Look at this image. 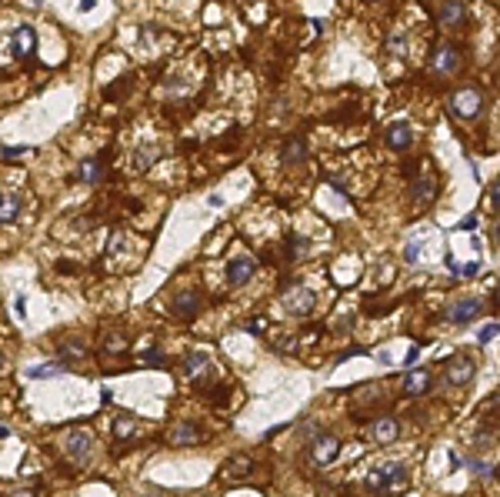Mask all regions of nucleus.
<instances>
[{"label": "nucleus", "instance_id": "nucleus-6", "mask_svg": "<svg viewBox=\"0 0 500 497\" xmlns=\"http://www.w3.org/2000/svg\"><path fill=\"white\" fill-rule=\"evenodd\" d=\"M200 310H204V294L200 291H184V294H177V301L170 304V314L177 320H193Z\"/></svg>", "mask_w": 500, "mask_h": 497}, {"label": "nucleus", "instance_id": "nucleus-22", "mask_svg": "<svg viewBox=\"0 0 500 497\" xmlns=\"http://www.w3.org/2000/svg\"><path fill=\"white\" fill-rule=\"evenodd\" d=\"M207 364H210V357L200 354V351H197V354H187L184 357V374H187V377H200L207 370Z\"/></svg>", "mask_w": 500, "mask_h": 497}, {"label": "nucleus", "instance_id": "nucleus-7", "mask_svg": "<svg viewBox=\"0 0 500 497\" xmlns=\"http://www.w3.org/2000/svg\"><path fill=\"white\" fill-rule=\"evenodd\" d=\"M314 304H317V297L307 287H294V291L283 294V310L294 314V317H307L310 310H314Z\"/></svg>", "mask_w": 500, "mask_h": 497}, {"label": "nucleus", "instance_id": "nucleus-28", "mask_svg": "<svg viewBox=\"0 0 500 497\" xmlns=\"http://www.w3.org/2000/svg\"><path fill=\"white\" fill-rule=\"evenodd\" d=\"M27 153H34L30 144H24V147H0V157H4V161H17V157H27Z\"/></svg>", "mask_w": 500, "mask_h": 497}, {"label": "nucleus", "instance_id": "nucleus-10", "mask_svg": "<svg viewBox=\"0 0 500 497\" xmlns=\"http://www.w3.org/2000/svg\"><path fill=\"white\" fill-rule=\"evenodd\" d=\"M257 274V260L254 257H247V254H241V257H233L231 264H227V281L233 284V287H244L250 277Z\"/></svg>", "mask_w": 500, "mask_h": 497}, {"label": "nucleus", "instance_id": "nucleus-40", "mask_svg": "<svg viewBox=\"0 0 500 497\" xmlns=\"http://www.w3.org/2000/svg\"><path fill=\"white\" fill-rule=\"evenodd\" d=\"M7 437H11V431H7V427H0V441H7Z\"/></svg>", "mask_w": 500, "mask_h": 497}, {"label": "nucleus", "instance_id": "nucleus-13", "mask_svg": "<svg viewBox=\"0 0 500 497\" xmlns=\"http://www.w3.org/2000/svg\"><path fill=\"white\" fill-rule=\"evenodd\" d=\"M200 437H204V431H200L197 424H191V421L174 424V427H170V444L174 447H191V444H197Z\"/></svg>", "mask_w": 500, "mask_h": 497}, {"label": "nucleus", "instance_id": "nucleus-35", "mask_svg": "<svg viewBox=\"0 0 500 497\" xmlns=\"http://www.w3.org/2000/svg\"><path fill=\"white\" fill-rule=\"evenodd\" d=\"M477 270H480V264L474 260V264H463V268H457V274H463V277H474Z\"/></svg>", "mask_w": 500, "mask_h": 497}, {"label": "nucleus", "instance_id": "nucleus-39", "mask_svg": "<svg viewBox=\"0 0 500 497\" xmlns=\"http://www.w3.org/2000/svg\"><path fill=\"white\" fill-rule=\"evenodd\" d=\"M11 497H37V491H17V494H11Z\"/></svg>", "mask_w": 500, "mask_h": 497}, {"label": "nucleus", "instance_id": "nucleus-18", "mask_svg": "<svg viewBox=\"0 0 500 497\" xmlns=\"http://www.w3.org/2000/svg\"><path fill=\"white\" fill-rule=\"evenodd\" d=\"M20 217V194H0V224H13Z\"/></svg>", "mask_w": 500, "mask_h": 497}, {"label": "nucleus", "instance_id": "nucleus-33", "mask_svg": "<svg viewBox=\"0 0 500 497\" xmlns=\"http://www.w3.org/2000/svg\"><path fill=\"white\" fill-rule=\"evenodd\" d=\"M387 47H390L394 54H404L407 51V40H404V34H394V37L387 40Z\"/></svg>", "mask_w": 500, "mask_h": 497}, {"label": "nucleus", "instance_id": "nucleus-2", "mask_svg": "<svg viewBox=\"0 0 500 497\" xmlns=\"http://www.w3.org/2000/svg\"><path fill=\"white\" fill-rule=\"evenodd\" d=\"M484 111V94L480 87H461L450 94V114L457 120H477Z\"/></svg>", "mask_w": 500, "mask_h": 497}, {"label": "nucleus", "instance_id": "nucleus-11", "mask_svg": "<svg viewBox=\"0 0 500 497\" xmlns=\"http://www.w3.org/2000/svg\"><path fill=\"white\" fill-rule=\"evenodd\" d=\"M480 310H484V301L480 297H463V301H454L450 304V320L454 324H470L474 317H480Z\"/></svg>", "mask_w": 500, "mask_h": 497}, {"label": "nucleus", "instance_id": "nucleus-8", "mask_svg": "<svg viewBox=\"0 0 500 497\" xmlns=\"http://www.w3.org/2000/svg\"><path fill=\"white\" fill-rule=\"evenodd\" d=\"M461 67V51L454 47V44H440L434 51V61H430V70L434 74H440V77H447V74H454Z\"/></svg>", "mask_w": 500, "mask_h": 497}, {"label": "nucleus", "instance_id": "nucleus-36", "mask_svg": "<svg viewBox=\"0 0 500 497\" xmlns=\"http://www.w3.org/2000/svg\"><path fill=\"white\" fill-rule=\"evenodd\" d=\"M461 227H463V230H474V227H477V217H474V214H470V217H463V220H461Z\"/></svg>", "mask_w": 500, "mask_h": 497}, {"label": "nucleus", "instance_id": "nucleus-9", "mask_svg": "<svg viewBox=\"0 0 500 497\" xmlns=\"http://www.w3.org/2000/svg\"><path fill=\"white\" fill-rule=\"evenodd\" d=\"M64 447H67V454L77 460V464H84V460L90 458V451H94V437H90V431H70L67 434V441H64Z\"/></svg>", "mask_w": 500, "mask_h": 497}, {"label": "nucleus", "instance_id": "nucleus-5", "mask_svg": "<svg viewBox=\"0 0 500 497\" xmlns=\"http://www.w3.org/2000/svg\"><path fill=\"white\" fill-rule=\"evenodd\" d=\"M11 51H13L17 61H30V57L37 54V30H34L30 24H20L11 37Z\"/></svg>", "mask_w": 500, "mask_h": 497}, {"label": "nucleus", "instance_id": "nucleus-29", "mask_svg": "<svg viewBox=\"0 0 500 497\" xmlns=\"http://www.w3.org/2000/svg\"><path fill=\"white\" fill-rule=\"evenodd\" d=\"M467 467H470L477 477H494V464H487V460H480V458H474Z\"/></svg>", "mask_w": 500, "mask_h": 497}, {"label": "nucleus", "instance_id": "nucleus-16", "mask_svg": "<svg viewBox=\"0 0 500 497\" xmlns=\"http://www.w3.org/2000/svg\"><path fill=\"white\" fill-rule=\"evenodd\" d=\"M411 197H414V201H421V204L434 197V177H430L427 170H417V174H414V180H411Z\"/></svg>", "mask_w": 500, "mask_h": 497}, {"label": "nucleus", "instance_id": "nucleus-27", "mask_svg": "<svg viewBox=\"0 0 500 497\" xmlns=\"http://www.w3.org/2000/svg\"><path fill=\"white\" fill-rule=\"evenodd\" d=\"M287 247H290V251H287L290 257H304V254H307V247H310V241H307V237H297V234H290V237H287Z\"/></svg>", "mask_w": 500, "mask_h": 497}, {"label": "nucleus", "instance_id": "nucleus-38", "mask_svg": "<svg viewBox=\"0 0 500 497\" xmlns=\"http://www.w3.org/2000/svg\"><path fill=\"white\" fill-rule=\"evenodd\" d=\"M377 360H380V364H390L394 357H390V351H380V354H377Z\"/></svg>", "mask_w": 500, "mask_h": 497}, {"label": "nucleus", "instance_id": "nucleus-41", "mask_svg": "<svg viewBox=\"0 0 500 497\" xmlns=\"http://www.w3.org/2000/svg\"><path fill=\"white\" fill-rule=\"evenodd\" d=\"M367 4H377V0H367Z\"/></svg>", "mask_w": 500, "mask_h": 497}, {"label": "nucleus", "instance_id": "nucleus-30", "mask_svg": "<svg viewBox=\"0 0 500 497\" xmlns=\"http://www.w3.org/2000/svg\"><path fill=\"white\" fill-rule=\"evenodd\" d=\"M404 257H407V264H417V260H421V241H417V237H414V241L407 244Z\"/></svg>", "mask_w": 500, "mask_h": 497}, {"label": "nucleus", "instance_id": "nucleus-12", "mask_svg": "<svg viewBox=\"0 0 500 497\" xmlns=\"http://www.w3.org/2000/svg\"><path fill=\"white\" fill-rule=\"evenodd\" d=\"M307 161V141L304 137H290V141H283L281 147V164L283 167H297Z\"/></svg>", "mask_w": 500, "mask_h": 497}, {"label": "nucleus", "instance_id": "nucleus-19", "mask_svg": "<svg viewBox=\"0 0 500 497\" xmlns=\"http://www.w3.org/2000/svg\"><path fill=\"white\" fill-rule=\"evenodd\" d=\"M387 144H390L394 151H407V147H411V127H407L404 120L390 124V130H387Z\"/></svg>", "mask_w": 500, "mask_h": 497}, {"label": "nucleus", "instance_id": "nucleus-1", "mask_svg": "<svg viewBox=\"0 0 500 497\" xmlns=\"http://www.w3.org/2000/svg\"><path fill=\"white\" fill-rule=\"evenodd\" d=\"M411 484V474L404 464L397 460H387V464H377L371 474H367V491L373 494H404Z\"/></svg>", "mask_w": 500, "mask_h": 497}, {"label": "nucleus", "instance_id": "nucleus-25", "mask_svg": "<svg viewBox=\"0 0 500 497\" xmlns=\"http://www.w3.org/2000/svg\"><path fill=\"white\" fill-rule=\"evenodd\" d=\"M134 431H137V421H134V417H117L114 421V437L117 441H130Z\"/></svg>", "mask_w": 500, "mask_h": 497}, {"label": "nucleus", "instance_id": "nucleus-31", "mask_svg": "<svg viewBox=\"0 0 500 497\" xmlns=\"http://www.w3.org/2000/svg\"><path fill=\"white\" fill-rule=\"evenodd\" d=\"M494 337H497V320H490L487 327H484V331L477 334V341H480V344H490Z\"/></svg>", "mask_w": 500, "mask_h": 497}, {"label": "nucleus", "instance_id": "nucleus-3", "mask_svg": "<svg viewBox=\"0 0 500 497\" xmlns=\"http://www.w3.org/2000/svg\"><path fill=\"white\" fill-rule=\"evenodd\" d=\"M337 454H340V437H337V434H317L307 447V460L314 464V467H327V464H333Z\"/></svg>", "mask_w": 500, "mask_h": 497}, {"label": "nucleus", "instance_id": "nucleus-43", "mask_svg": "<svg viewBox=\"0 0 500 497\" xmlns=\"http://www.w3.org/2000/svg\"><path fill=\"white\" fill-rule=\"evenodd\" d=\"M37 4H40V0H37Z\"/></svg>", "mask_w": 500, "mask_h": 497}, {"label": "nucleus", "instance_id": "nucleus-21", "mask_svg": "<svg viewBox=\"0 0 500 497\" xmlns=\"http://www.w3.org/2000/svg\"><path fill=\"white\" fill-rule=\"evenodd\" d=\"M157 157H160V147H154V144L137 147V151H134V167H137V170H150V164H154Z\"/></svg>", "mask_w": 500, "mask_h": 497}, {"label": "nucleus", "instance_id": "nucleus-26", "mask_svg": "<svg viewBox=\"0 0 500 497\" xmlns=\"http://www.w3.org/2000/svg\"><path fill=\"white\" fill-rule=\"evenodd\" d=\"M30 377H57V374H67V364H40V367L27 370Z\"/></svg>", "mask_w": 500, "mask_h": 497}, {"label": "nucleus", "instance_id": "nucleus-24", "mask_svg": "<svg viewBox=\"0 0 500 497\" xmlns=\"http://www.w3.org/2000/svg\"><path fill=\"white\" fill-rule=\"evenodd\" d=\"M254 471V460L250 458H233L227 467H224V477L227 481H233V477H241V474H250Z\"/></svg>", "mask_w": 500, "mask_h": 497}, {"label": "nucleus", "instance_id": "nucleus-17", "mask_svg": "<svg viewBox=\"0 0 500 497\" xmlns=\"http://www.w3.org/2000/svg\"><path fill=\"white\" fill-rule=\"evenodd\" d=\"M430 387V370H411L407 377H404V394L407 397H421L423 391Z\"/></svg>", "mask_w": 500, "mask_h": 497}, {"label": "nucleus", "instance_id": "nucleus-32", "mask_svg": "<svg viewBox=\"0 0 500 497\" xmlns=\"http://www.w3.org/2000/svg\"><path fill=\"white\" fill-rule=\"evenodd\" d=\"M60 354H70V360H80V357H84V347L74 344V341H67V344L60 347Z\"/></svg>", "mask_w": 500, "mask_h": 497}, {"label": "nucleus", "instance_id": "nucleus-42", "mask_svg": "<svg viewBox=\"0 0 500 497\" xmlns=\"http://www.w3.org/2000/svg\"><path fill=\"white\" fill-rule=\"evenodd\" d=\"M150 497H157V494H150Z\"/></svg>", "mask_w": 500, "mask_h": 497}, {"label": "nucleus", "instance_id": "nucleus-20", "mask_svg": "<svg viewBox=\"0 0 500 497\" xmlns=\"http://www.w3.org/2000/svg\"><path fill=\"white\" fill-rule=\"evenodd\" d=\"M103 161H107V157H90V161H84V164H80V180H84V184H101Z\"/></svg>", "mask_w": 500, "mask_h": 497}, {"label": "nucleus", "instance_id": "nucleus-23", "mask_svg": "<svg viewBox=\"0 0 500 497\" xmlns=\"http://www.w3.org/2000/svg\"><path fill=\"white\" fill-rule=\"evenodd\" d=\"M130 347L127 341V334H120V331H110L107 337H103V354H124Z\"/></svg>", "mask_w": 500, "mask_h": 497}, {"label": "nucleus", "instance_id": "nucleus-37", "mask_svg": "<svg viewBox=\"0 0 500 497\" xmlns=\"http://www.w3.org/2000/svg\"><path fill=\"white\" fill-rule=\"evenodd\" d=\"M94 7H97V0H80V11H84V13L94 11Z\"/></svg>", "mask_w": 500, "mask_h": 497}, {"label": "nucleus", "instance_id": "nucleus-34", "mask_svg": "<svg viewBox=\"0 0 500 497\" xmlns=\"http://www.w3.org/2000/svg\"><path fill=\"white\" fill-rule=\"evenodd\" d=\"M143 357H147V364H154V367H164V364H167V360H164V354H160V351H147V354H143Z\"/></svg>", "mask_w": 500, "mask_h": 497}, {"label": "nucleus", "instance_id": "nucleus-4", "mask_svg": "<svg viewBox=\"0 0 500 497\" xmlns=\"http://www.w3.org/2000/svg\"><path fill=\"white\" fill-rule=\"evenodd\" d=\"M447 384H454V387H463V384H470L474 381V374H477V364H474V357L470 354H454L447 360Z\"/></svg>", "mask_w": 500, "mask_h": 497}, {"label": "nucleus", "instance_id": "nucleus-14", "mask_svg": "<svg viewBox=\"0 0 500 497\" xmlns=\"http://www.w3.org/2000/svg\"><path fill=\"white\" fill-rule=\"evenodd\" d=\"M437 20L444 27H454V30H457V27L467 24V7H463L461 0H450V4H444V7L437 11Z\"/></svg>", "mask_w": 500, "mask_h": 497}, {"label": "nucleus", "instance_id": "nucleus-15", "mask_svg": "<svg viewBox=\"0 0 500 497\" xmlns=\"http://www.w3.org/2000/svg\"><path fill=\"white\" fill-rule=\"evenodd\" d=\"M400 434V424L394 421V417H377L371 427V437L373 441H380V444H390V441H397Z\"/></svg>", "mask_w": 500, "mask_h": 497}]
</instances>
